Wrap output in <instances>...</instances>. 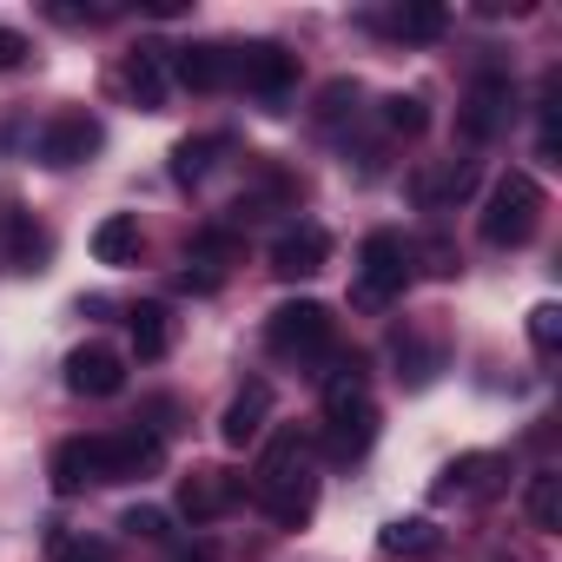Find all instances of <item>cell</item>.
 Wrapping results in <instances>:
<instances>
[{
	"label": "cell",
	"instance_id": "obj_1",
	"mask_svg": "<svg viewBox=\"0 0 562 562\" xmlns=\"http://www.w3.org/2000/svg\"><path fill=\"white\" fill-rule=\"evenodd\" d=\"M258 503L271 509V522H285V529H299L305 516H312V503H318V483H312V443L299 437V430H278L271 443H265V463H258Z\"/></svg>",
	"mask_w": 562,
	"mask_h": 562
},
{
	"label": "cell",
	"instance_id": "obj_2",
	"mask_svg": "<svg viewBox=\"0 0 562 562\" xmlns=\"http://www.w3.org/2000/svg\"><path fill=\"white\" fill-rule=\"evenodd\" d=\"M536 225H542V186L529 172H503L483 199V245L516 251V245L536 238Z\"/></svg>",
	"mask_w": 562,
	"mask_h": 562
},
{
	"label": "cell",
	"instance_id": "obj_3",
	"mask_svg": "<svg viewBox=\"0 0 562 562\" xmlns=\"http://www.w3.org/2000/svg\"><path fill=\"white\" fill-rule=\"evenodd\" d=\"M265 345H271L278 358H299V364L331 358L338 318H331V305H318V299H292V305H278V312L265 318Z\"/></svg>",
	"mask_w": 562,
	"mask_h": 562
},
{
	"label": "cell",
	"instance_id": "obj_4",
	"mask_svg": "<svg viewBox=\"0 0 562 562\" xmlns=\"http://www.w3.org/2000/svg\"><path fill=\"white\" fill-rule=\"evenodd\" d=\"M404 278H411V245L397 232H371L364 251H358V305L378 312L404 292Z\"/></svg>",
	"mask_w": 562,
	"mask_h": 562
},
{
	"label": "cell",
	"instance_id": "obj_5",
	"mask_svg": "<svg viewBox=\"0 0 562 562\" xmlns=\"http://www.w3.org/2000/svg\"><path fill=\"white\" fill-rule=\"evenodd\" d=\"M166 463L159 430H106L100 437V483H139Z\"/></svg>",
	"mask_w": 562,
	"mask_h": 562
},
{
	"label": "cell",
	"instance_id": "obj_6",
	"mask_svg": "<svg viewBox=\"0 0 562 562\" xmlns=\"http://www.w3.org/2000/svg\"><path fill=\"white\" fill-rule=\"evenodd\" d=\"M232 80L251 87L258 100H285L292 80H299V60H292L285 47H271V41H258V47H232Z\"/></svg>",
	"mask_w": 562,
	"mask_h": 562
},
{
	"label": "cell",
	"instance_id": "obj_7",
	"mask_svg": "<svg viewBox=\"0 0 562 562\" xmlns=\"http://www.w3.org/2000/svg\"><path fill=\"white\" fill-rule=\"evenodd\" d=\"M93 153H100V126H93L87 113H60V120H47V133H41V166L67 172V166H87Z\"/></svg>",
	"mask_w": 562,
	"mask_h": 562
},
{
	"label": "cell",
	"instance_id": "obj_8",
	"mask_svg": "<svg viewBox=\"0 0 562 562\" xmlns=\"http://www.w3.org/2000/svg\"><path fill=\"white\" fill-rule=\"evenodd\" d=\"M371 443H378V411H371L364 397L325 411V457H331V463H358Z\"/></svg>",
	"mask_w": 562,
	"mask_h": 562
},
{
	"label": "cell",
	"instance_id": "obj_9",
	"mask_svg": "<svg viewBox=\"0 0 562 562\" xmlns=\"http://www.w3.org/2000/svg\"><path fill=\"white\" fill-rule=\"evenodd\" d=\"M238 496H245V483H238L232 470H192V476L179 483V516H192V522H218Z\"/></svg>",
	"mask_w": 562,
	"mask_h": 562
},
{
	"label": "cell",
	"instance_id": "obj_10",
	"mask_svg": "<svg viewBox=\"0 0 562 562\" xmlns=\"http://www.w3.org/2000/svg\"><path fill=\"white\" fill-rule=\"evenodd\" d=\"M509 106H516V87H509V74H483L476 87H470V100H463V139H490L503 120H509Z\"/></svg>",
	"mask_w": 562,
	"mask_h": 562
},
{
	"label": "cell",
	"instance_id": "obj_11",
	"mask_svg": "<svg viewBox=\"0 0 562 562\" xmlns=\"http://www.w3.org/2000/svg\"><path fill=\"white\" fill-rule=\"evenodd\" d=\"M325 258H331V238H325L318 225H292L285 238L271 245V271H278V278H292V285H299V278H318Z\"/></svg>",
	"mask_w": 562,
	"mask_h": 562
},
{
	"label": "cell",
	"instance_id": "obj_12",
	"mask_svg": "<svg viewBox=\"0 0 562 562\" xmlns=\"http://www.w3.org/2000/svg\"><path fill=\"white\" fill-rule=\"evenodd\" d=\"M120 384H126V358H120V351L80 345V351L67 358V391H80V397H113Z\"/></svg>",
	"mask_w": 562,
	"mask_h": 562
},
{
	"label": "cell",
	"instance_id": "obj_13",
	"mask_svg": "<svg viewBox=\"0 0 562 562\" xmlns=\"http://www.w3.org/2000/svg\"><path fill=\"white\" fill-rule=\"evenodd\" d=\"M0 251H8V265H21V271H47V232L34 225V212H21V205H0Z\"/></svg>",
	"mask_w": 562,
	"mask_h": 562
},
{
	"label": "cell",
	"instance_id": "obj_14",
	"mask_svg": "<svg viewBox=\"0 0 562 562\" xmlns=\"http://www.w3.org/2000/svg\"><path fill=\"white\" fill-rule=\"evenodd\" d=\"M166 87H172V47H133L126 54V93L146 113H159L166 106Z\"/></svg>",
	"mask_w": 562,
	"mask_h": 562
},
{
	"label": "cell",
	"instance_id": "obj_15",
	"mask_svg": "<svg viewBox=\"0 0 562 562\" xmlns=\"http://www.w3.org/2000/svg\"><path fill=\"white\" fill-rule=\"evenodd\" d=\"M265 411H271V384H245L232 404H225V417H218V437H225V450H245V443H258V430H265Z\"/></svg>",
	"mask_w": 562,
	"mask_h": 562
},
{
	"label": "cell",
	"instance_id": "obj_16",
	"mask_svg": "<svg viewBox=\"0 0 562 562\" xmlns=\"http://www.w3.org/2000/svg\"><path fill=\"white\" fill-rule=\"evenodd\" d=\"M172 80L192 87V93L232 87V47H179V54H172Z\"/></svg>",
	"mask_w": 562,
	"mask_h": 562
},
{
	"label": "cell",
	"instance_id": "obj_17",
	"mask_svg": "<svg viewBox=\"0 0 562 562\" xmlns=\"http://www.w3.org/2000/svg\"><path fill=\"white\" fill-rule=\"evenodd\" d=\"M87 483H100V437H67L54 450V490L60 496H80Z\"/></svg>",
	"mask_w": 562,
	"mask_h": 562
},
{
	"label": "cell",
	"instance_id": "obj_18",
	"mask_svg": "<svg viewBox=\"0 0 562 562\" xmlns=\"http://www.w3.org/2000/svg\"><path fill=\"white\" fill-rule=\"evenodd\" d=\"M470 186H476V166H470V159H443V166L417 172V205H424V212H443V205H457Z\"/></svg>",
	"mask_w": 562,
	"mask_h": 562
},
{
	"label": "cell",
	"instance_id": "obj_19",
	"mask_svg": "<svg viewBox=\"0 0 562 562\" xmlns=\"http://www.w3.org/2000/svg\"><path fill=\"white\" fill-rule=\"evenodd\" d=\"M139 245H146V238H139V218H133V212H113V218L93 225V258H100V265H133Z\"/></svg>",
	"mask_w": 562,
	"mask_h": 562
},
{
	"label": "cell",
	"instance_id": "obj_20",
	"mask_svg": "<svg viewBox=\"0 0 562 562\" xmlns=\"http://www.w3.org/2000/svg\"><path fill=\"white\" fill-rule=\"evenodd\" d=\"M503 470V457H457L450 470H443V483H437V496H490L496 476Z\"/></svg>",
	"mask_w": 562,
	"mask_h": 562
},
{
	"label": "cell",
	"instance_id": "obj_21",
	"mask_svg": "<svg viewBox=\"0 0 562 562\" xmlns=\"http://www.w3.org/2000/svg\"><path fill=\"white\" fill-rule=\"evenodd\" d=\"M133 351H139V364H153V358L172 351V312L166 305H139L133 312Z\"/></svg>",
	"mask_w": 562,
	"mask_h": 562
},
{
	"label": "cell",
	"instance_id": "obj_22",
	"mask_svg": "<svg viewBox=\"0 0 562 562\" xmlns=\"http://www.w3.org/2000/svg\"><path fill=\"white\" fill-rule=\"evenodd\" d=\"M522 509H529V522H536L542 536L562 529V476H555V470H536L529 490H522Z\"/></svg>",
	"mask_w": 562,
	"mask_h": 562
},
{
	"label": "cell",
	"instance_id": "obj_23",
	"mask_svg": "<svg viewBox=\"0 0 562 562\" xmlns=\"http://www.w3.org/2000/svg\"><path fill=\"white\" fill-rule=\"evenodd\" d=\"M238 258H245V238L225 232V225H205V232L192 238V265H205V271H218V278H225V265H238Z\"/></svg>",
	"mask_w": 562,
	"mask_h": 562
},
{
	"label": "cell",
	"instance_id": "obj_24",
	"mask_svg": "<svg viewBox=\"0 0 562 562\" xmlns=\"http://www.w3.org/2000/svg\"><path fill=\"white\" fill-rule=\"evenodd\" d=\"M225 146H232L225 133H205V139H179V153H172V179H186V186H192V179H205V172H212V159H218Z\"/></svg>",
	"mask_w": 562,
	"mask_h": 562
},
{
	"label": "cell",
	"instance_id": "obj_25",
	"mask_svg": "<svg viewBox=\"0 0 562 562\" xmlns=\"http://www.w3.org/2000/svg\"><path fill=\"white\" fill-rule=\"evenodd\" d=\"M378 549H384V555H430V549H437V529H430L424 516H411V522H391V529L378 536Z\"/></svg>",
	"mask_w": 562,
	"mask_h": 562
},
{
	"label": "cell",
	"instance_id": "obj_26",
	"mask_svg": "<svg viewBox=\"0 0 562 562\" xmlns=\"http://www.w3.org/2000/svg\"><path fill=\"white\" fill-rule=\"evenodd\" d=\"M397 41H437L443 34V8H430V0H417V8H397L391 21H384Z\"/></svg>",
	"mask_w": 562,
	"mask_h": 562
},
{
	"label": "cell",
	"instance_id": "obj_27",
	"mask_svg": "<svg viewBox=\"0 0 562 562\" xmlns=\"http://www.w3.org/2000/svg\"><path fill=\"white\" fill-rule=\"evenodd\" d=\"M384 126H391L397 139H417V133L430 126V113H424L417 93H397V100H384Z\"/></svg>",
	"mask_w": 562,
	"mask_h": 562
},
{
	"label": "cell",
	"instance_id": "obj_28",
	"mask_svg": "<svg viewBox=\"0 0 562 562\" xmlns=\"http://www.w3.org/2000/svg\"><path fill=\"white\" fill-rule=\"evenodd\" d=\"M529 345H536L542 358L562 345V312H555V305H536V312H529Z\"/></svg>",
	"mask_w": 562,
	"mask_h": 562
},
{
	"label": "cell",
	"instance_id": "obj_29",
	"mask_svg": "<svg viewBox=\"0 0 562 562\" xmlns=\"http://www.w3.org/2000/svg\"><path fill=\"white\" fill-rule=\"evenodd\" d=\"M120 529H126V536H139V542H159V536H166V509H153V503H133V509L120 516Z\"/></svg>",
	"mask_w": 562,
	"mask_h": 562
},
{
	"label": "cell",
	"instance_id": "obj_30",
	"mask_svg": "<svg viewBox=\"0 0 562 562\" xmlns=\"http://www.w3.org/2000/svg\"><path fill=\"white\" fill-rule=\"evenodd\" d=\"M351 106H358V87H351V80H331V87L318 93V120H325V126H338Z\"/></svg>",
	"mask_w": 562,
	"mask_h": 562
},
{
	"label": "cell",
	"instance_id": "obj_31",
	"mask_svg": "<svg viewBox=\"0 0 562 562\" xmlns=\"http://www.w3.org/2000/svg\"><path fill=\"white\" fill-rule=\"evenodd\" d=\"M21 60H27V41H21L14 27H0V74H14Z\"/></svg>",
	"mask_w": 562,
	"mask_h": 562
},
{
	"label": "cell",
	"instance_id": "obj_32",
	"mask_svg": "<svg viewBox=\"0 0 562 562\" xmlns=\"http://www.w3.org/2000/svg\"><path fill=\"white\" fill-rule=\"evenodd\" d=\"M54 549H60V562H106V549H100V542H67V536H60Z\"/></svg>",
	"mask_w": 562,
	"mask_h": 562
},
{
	"label": "cell",
	"instance_id": "obj_33",
	"mask_svg": "<svg viewBox=\"0 0 562 562\" xmlns=\"http://www.w3.org/2000/svg\"><path fill=\"white\" fill-rule=\"evenodd\" d=\"M424 251H430V271H437V278H450V271H457V251H450L443 238H430Z\"/></svg>",
	"mask_w": 562,
	"mask_h": 562
},
{
	"label": "cell",
	"instance_id": "obj_34",
	"mask_svg": "<svg viewBox=\"0 0 562 562\" xmlns=\"http://www.w3.org/2000/svg\"><path fill=\"white\" fill-rule=\"evenodd\" d=\"M172 562H218V549H212V542H192V549H179Z\"/></svg>",
	"mask_w": 562,
	"mask_h": 562
}]
</instances>
